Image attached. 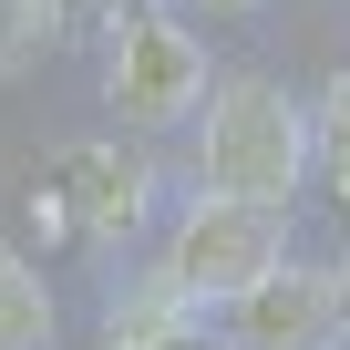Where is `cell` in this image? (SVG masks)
Returning <instances> with one entry per match:
<instances>
[{
    "instance_id": "52a82bcc",
    "label": "cell",
    "mask_w": 350,
    "mask_h": 350,
    "mask_svg": "<svg viewBox=\"0 0 350 350\" xmlns=\"http://www.w3.org/2000/svg\"><path fill=\"white\" fill-rule=\"evenodd\" d=\"M0 350H52V299L21 247H0Z\"/></svg>"
},
{
    "instance_id": "30bf717a",
    "label": "cell",
    "mask_w": 350,
    "mask_h": 350,
    "mask_svg": "<svg viewBox=\"0 0 350 350\" xmlns=\"http://www.w3.org/2000/svg\"><path fill=\"white\" fill-rule=\"evenodd\" d=\"M175 350H227V340H206V329H186V340H175Z\"/></svg>"
},
{
    "instance_id": "4fadbf2b",
    "label": "cell",
    "mask_w": 350,
    "mask_h": 350,
    "mask_svg": "<svg viewBox=\"0 0 350 350\" xmlns=\"http://www.w3.org/2000/svg\"><path fill=\"white\" fill-rule=\"evenodd\" d=\"M206 11H258V0H206Z\"/></svg>"
},
{
    "instance_id": "6da1fadb",
    "label": "cell",
    "mask_w": 350,
    "mask_h": 350,
    "mask_svg": "<svg viewBox=\"0 0 350 350\" xmlns=\"http://www.w3.org/2000/svg\"><path fill=\"white\" fill-rule=\"evenodd\" d=\"M309 175V124L278 83H227L206 113V186L237 206H288Z\"/></svg>"
},
{
    "instance_id": "ba28073f",
    "label": "cell",
    "mask_w": 350,
    "mask_h": 350,
    "mask_svg": "<svg viewBox=\"0 0 350 350\" xmlns=\"http://www.w3.org/2000/svg\"><path fill=\"white\" fill-rule=\"evenodd\" d=\"M62 31H72V0H0V72L42 62Z\"/></svg>"
},
{
    "instance_id": "7a4b0ae2",
    "label": "cell",
    "mask_w": 350,
    "mask_h": 350,
    "mask_svg": "<svg viewBox=\"0 0 350 350\" xmlns=\"http://www.w3.org/2000/svg\"><path fill=\"white\" fill-rule=\"evenodd\" d=\"M278 258H288L278 206L196 196V206H186V227H175V247H165V288H186L196 309H227V299H237V288H258Z\"/></svg>"
},
{
    "instance_id": "7c38bea8",
    "label": "cell",
    "mask_w": 350,
    "mask_h": 350,
    "mask_svg": "<svg viewBox=\"0 0 350 350\" xmlns=\"http://www.w3.org/2000/svg\"><path fill=\"white\" fill-rule=\"evenodd\" d=\"M72 11H124V0H72Z\"/></svg>"
},
{
    "instance_id": "3957f363",
    "label": "cell",
    "mask_w": 350,
    "mask_h": 350,
    "mask_svg": "<svg viewBox=\"0 0 350 350\" xmlns=\"http://www.w3.org/2000/svg\"><path fill=\"white\" fill-rule=\"evenodd\" d=\"M103 93H113V113L124 124H175V113H196V93H206V52H196V31H175L165 11H124L113 21V62H103Z\"/></svg>"
},
{
    "instance_id": "8fae6325",
    "label": "cell",
    "mask_w": 350,
    "mask_h": 350,
    "mask_svg": "<svg viewBox=\"0 0 350 350\" xmlns=\"http://www.w3.org/2000/svg\"><path fill=\"white\" fill-rule=\"evenodd\" d=\"M329 278H340V329H350V268H329Z\"/></svg>"
},
{
    "instance_id": "8992f818",
    "label": "cell",
    "mask_w": 350,
    "mask_h": 350,
    "mask_svg": "<svg viewBox=\"0 0 350 350\" xmlns=\"http://www.w3.org/2000/svg\"><path fill=\"white\" fill-rule=\"evenodd\" d=\"M186 329H196V299H186V288H165V278L134 288V299L113 309V350H175Z\"/></svg>"
},
{
    "instance_id": "9c48e42d",
    "label": "cell",
    "mask_w": 350,
    "mask_h": 350,
    "mask_svg": "<svg viewBox=\"0 0 350 350\" xmlns=\"http://www.w3.org/2000/svg\"><path fill=\"white\" fill-rule=\"evenodd\" d=\"M319 144H329V186H340V217H350V72H340L329 103H319Z\"/></svg>"
},
{
    "instance_id": "277c9868",
    "label": "cell",
    "mask_w": 350,
    "mask_h": 350,
    "mask_svg": "<svg viewBox=\"0 0 350 350\" xmlns=\"http://www.w3.org/2000/svg\"><path fill=\"white\" fill-rule=\"evenodd\" d=\"M329 329H340V278L329 268H268L258 288H237L227 299V350H329Z\"/></svg>"
},
{
    "instance_id": "5b68a950",
    "label": "cell",
    "mask_w": 350,
    "mask_h": 350,
    "mask_svg": "<svg viewBox=\"0 0 350 350\" xmlns=\"http://www.w3.org/2000/svg\"><path fill=\"white\" fill-rule=\"evenodd\" d=\"M52 186H62V206L93 227V237H124L134 217H144V154L134 144H72V154H52Z\"/></svg>"
}]
</instances>
